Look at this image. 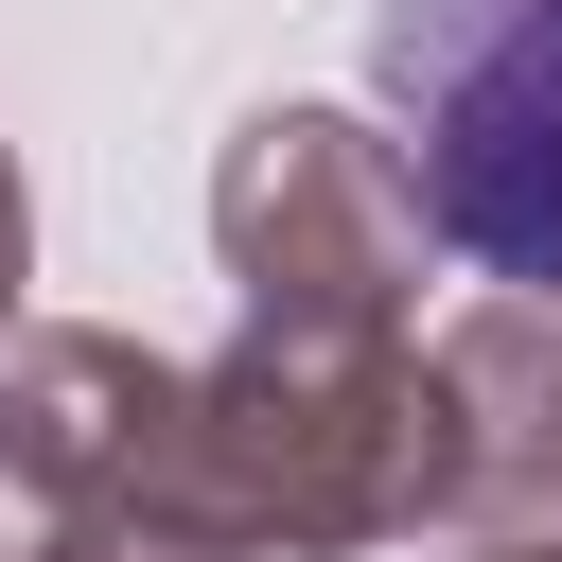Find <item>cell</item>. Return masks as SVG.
Here are the masks:
<instances>
[{
	"instance_id": "obj_1",
	"label": "cell",
	"mask_w": 562,
	"mask_h": 562,
	"mask_svg": "<svg viewBox=\"0 0 562 562\" xmlns=\"http://www.w3.org/2000/svg\"><path fill=\"white\" fill-rule=\"evenodd\" d=\"M176 527H211L246 562H369V544L439 527L422 351L228 334L211 369H176Z\"/></svg>"
},
{
	"instance_id": "obj_8",
	"label": "cell",
	"mask_w": 562,
	"mask_h": 562,
	"mask_svg": "<svg viewBox=\"0 0 562 562\" xmlns=\"http://www.w3.org/2000/svg\"><path fill=\"white\" fill-rule=\"evenodd\" d=\"M474 562H562V527H544V544H474Z\"/></svg>"
},
{
	"instance_id": "obj_6",
	"label": "cell",
	"mask_w": 562,
	"mask_h": 562,
	"mask_svg": "<svg viewBox=\"0 0 562 562\" xmlns=\"http://www.w3.org/2000/svg\"><path fill=\"white\" fill-rule=\"evenodd\" d=\"M18 281H35V176H18V140H0V334H18Z\"/></svg>"
},
{
	"instance_id": "obj_2",
	"label": "cell",
	"mask_w": 562,
	"mask_h": 562,
	"mask_svg": "<svg viewBox=\"0 0 562 562\" xmlns=\"http://www.w3.org/2000/svg\"><path fill=\"white\" fill-rule=\"evenodd\" d=\"M369 88L422 246L562 316V0H369Z\"/></svg>"
},
{
	"instance_id": "obj_5",
	"label": "cell",
	"mask_w": 562,
	"mask_h": 562,
	"mask_svg": "<svg viewBox=\"0 0 562 562\" xmlns=\"http://www.w3.org/2000/svg\"><path fill=\"white\" fill-rule=\"evenodd\" d=\"M422 422H439V509L492 527V544H544L562 527V316L527 299H474L422 334Z\"/></svg>"
},
{
	"instance_id": "obj_4",
	"label": "cell",
	"mask_w": 562,
	"mask_h": 562,
	"mask_svg": "<svg viewBox=\"0 0 562 562\" xmlns=\"http://www.w3.org/2000/svg\"><path fill=\"white\" fill-rule=\"evenodd\" d=\"M176 509V351L140 334H0V562H105Z\"/></svg>"
},
{
	"instance_id": "obj_3",
	"label": "cell",
	"mask_w": 562,
	"mask_h": 562,
	"mask_svg": "<svg viewBox=\"0 0 562 562\" xmlns=\"http://www.w3.org/2000/svg\"><path fill=\"white\" fill-rule=\"evenodd\" d=\"M211 263L281 351H422V193L351 105H246L211 158Z\"/></svg>"
},
{
	"instance_id": "obj_7",
	"label": "cell",
	"mask_w": 562,
	"mask_h": 562,
	"mask_svg": "<svg viewBox=\"0 0 562 562\" xmlns=\"http://www.w3.org/2000/svg\"><path fill=\"white\" fill-rule=\"evenodd\" d=\"M105 562H246V544H211V527H176V509H140V527H123Z\"/></svg>"
}]
</instances>
